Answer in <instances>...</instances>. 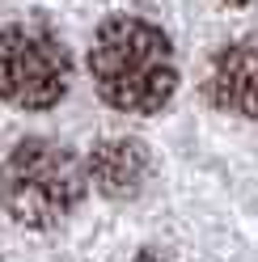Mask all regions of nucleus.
<instances>
[{"mask_svg": "<svg viewBox=\"0 0 258 262\" xmlns=\"http://www.w3.org/2000/svg\"><path fill=\"white\" fill-rule=\"evenodd\" d=\"M89 72L98 93L127 114H153L178 89V63H174L169 38L140 17L102 21V30L93 34Z\"/></svg>", "mask_w": 258, "mask_h": 262, "instance_id": "nucleus-1", "label": "nucleus"}, {"mask_svg": "<svg viewBox=\"0 0 258 262\" xmlns=\"http://www.w3.org/2000/svg\"><path fill=\"white\" fill-rule=\"evenodd\" d=\"M0 199L13 220L51 228L85 199V169L55 140H22L0 169Z\"/></svg>", "mask_w": 258, "mask_h": 262, "instance_id": "nucleus-2", "label": "nucleus"}, {"mask_svg": "<svg viewBox=\"0 0 258 262\" xmlns=\"http://www.w3.org/2000/svg\"><path fill=\"white\" fill-rule=\"evenodd\" d=\"M72 85V59L42 26H9L0 34V97L22 110L55 106Z\"/></svg>", "mask_w": 258, "mask_h": 262, "instance_id": "nucleus-3", "label": "nucleus"}, {"mask_svg": "<svg viewBox=\"0 0 258 262\" xmlns=\"http://www.w3.org/2000/svg\"><path fill=\"white\" fill-rule=\"evenodd\" d=\"M148 169H153V161H148V148L140 140H106L89 157L93 186L102 194H110V199H132V194H140V186L148 182Z\"/></svg>", "mask_w": 258, "mask_h": 262, "instance_id": "nucleus-4", "label": "nucleus"}, {"mask_svg": "<svg viewBox=\"0 0 258 262\" xmlns=\"http://www.w3.org/2000/svg\"><path fill=\"white\" fill-rule=\"evenodd\" d=\"M212 97L216 106L254 119V38H241L237 47L220 51L212 68Z\"/></svg>", "mask_w": 258, "mask_h": 262, "instance_id": "nucleus-5", "label": "nucleus"}, {"mask_svg": "<svg viewBox=\"0 0 258 262\" xmlns=\"http://www.w3.org/2000/svg\"><path fill=\"white\" fill-rule=\"evenodd\" d=\"M136 262H174V258H165V254H153V250H148V254H140Z\"/></svg>", "mask_w": 258, "mask_h": 262, "instance_id": "nucleus-6", "label": "nucleus"}, {"mask_svg": "<svg viewBox=\"0 0 258 262\" xmlns=\"http://www.w3.org/2000/svg\"><path fill=\"white\" fill-rule=\"evenodd\" d=\"M229 5H246V0H229Z\"/></svg>", "mask_w": 258, "mask_h": 262, "instance_id": "nucleus-7", "label": "nucleus"}]
</instances>
